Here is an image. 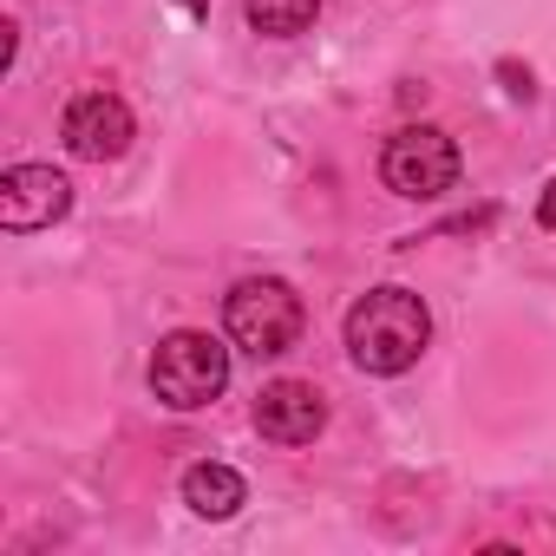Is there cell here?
<instances>
[{"label":"cell","instance_id":"8","mask_svg":"<svg viewBox=\"0 0 556 556\" xmlns=\"http://www.w3.org/2000/svg\"><path fill=\"white\" fill-rule=\"evenodd\" d=\"M184 504H190L197 517L223 523V517H236V510L249 504V484H242V471H236V465L203 458V465H190V471H184Z\"/></svg>","mask_w":556,"mask_h":556},{"label":"cell","instance_id":"5","mask_svg":"<svg viewBox=\"0 0 556 556\" xmlns=\"http://www.w3.org/2000/svg\"><path fill=\"white\" fill-rule=\"evenodd\" d=\"M66 210H73V184L53 164H14V170H0V229L34 236V229H53Z\"/></svg>","mask_w":556,"mask_h":556},{"label":"cell","instance_id":"11","mask_svg":"<svg viewBox=\"0 0 556 556\" xmlns=\"http://www.w3.org/2000/svg\"><path fill=\"white\" fill-rule=\"evenodd\" d=\"M184 8H190V14H203V8H210V0H184Z\"/></svg>","mask_w":556,"mask_h":556},{"label":"cell","instance_id":"1","mask_svg":"<svg viewBox=\"0 0 556 556\" xmlns=\"http://www.w3.org/2000/svg\"><path fill=\"white\" fill-rule=\"evenodd\" d=\"M426 341H432V315L413 289H367L348 308V354H354L361 374L393 380V374L419 367Z\"/></svg>","mask_w":556,"mask_h":556},{"label":"cell","instance_id":"6","mask_svg":"<svg viewBox=\"0 0 556 556\" xmlns=\"http://www.w3.org/2000/svg\"><path fill=\"white\" fill-rule=\"evenodd\" d=\"M131 105L118 99V92H79L73 105H66V118H60V138H66V151L73 157H86V164H105V157H125L131 151Z\"/></svg>","mask_w":556,"mask_h":556},{"label":"cell","instance_id":"3","mask_svg":"<svg viewBox=\"0 0 556 556\" xmlns=\"http://www.w3.org/2000/svg\"><path fill=\"white\" fill-rule=\"evenodd\" d=\"M223 387H229V348L216 334L177 328V334L157 341V354H151V393L170 413H203Z\"/></svg>","mask_w":556,"mask_h":556},{"label":"cell","instance_id":"7","mask_svg":"<svg viewBox=\"0 0 556 556\" xmlns=\"http://www.w3.org/2000/svg\"><path fill=\"white\" fill-rule=\"evenodd\" d=\"M321 426H328V400L308 387V380H268L262 393H255V432L268 439V445H315L321 439Z\"/></svg>","mask_w":556,"mask_h":556},{"label":"cell","instance_id":"9","mask_svg":"<svg viewBox=\"0 0 556 556\" xmlns=\"http://www.w3.org/2000/svg\"><path fill=\"white\" fill-rule=\"evenodd\" d=\"M315 14H321V0H242V21H249L255 34H268V40H295V34H308Z\"/></svg>","mask_w":556,"mask_h":556},{"label":"cell","instance_id":"10","mask_svg":"<svg viewBox=\"0 0 556 556\" xmlns=\"http://www.w3.org/2000/svg\"><path fill=\"white\" fill-rule=\"evenodd\" d=\"M536 223H543V229H556V184L536 197Z\"/></svg>","mask_w":556,"mask_h":556},{"label":"cell","instance_id":"4","mask_svg":"<svg viewBox=\"0 0 556 556\" xmlns=\"http://www.w3.org/2000/svg\"><path fill=\"white\" fill-rule=\"evenodd\" d=\"M380 184L406 203H432L458 184V144L439 125H400L380 144Z\"/></svg>","mask_w":556,"mask_h":556},{"label":"cell","instance_id":"2","mask_svg":"<svg viewBox=\"0 0 556 556\" xmlns=\"http://www.w3.org/2000/svg\"><path fill=\"white\" fill-rule=\"evenodd\" d=\"M223 328L242 354L255 361H275V354H289L308 328V308L289 282H275V275H249V282H236L223 295Z\"/></svg>","mask_w":556,"mask_h":556}]
</instances>
